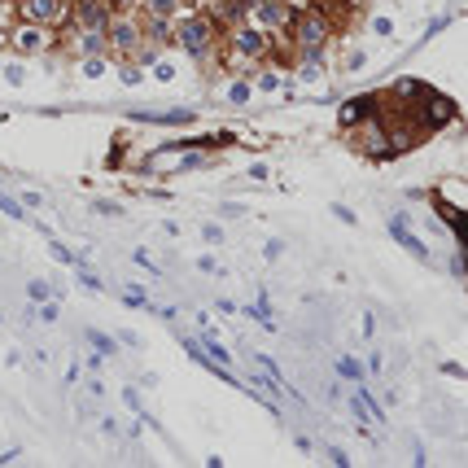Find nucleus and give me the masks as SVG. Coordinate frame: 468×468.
Masks as SVG:
<instances>
[{
    "label": "nucleus",
    "mask_w": 468,
    "mask_h": 468,
    "mask_svg": "<svg viewBox=\"0 0 468 468\" xmlns=\"http://www.w3.org/2000/svg\"><path fill=\"white\" fill-rule=\"evenodd\" d=\"M219 35H223V31L211 22V13H201V9H184V13L171 22V48L189 53L193 62L219 57Z\"/></svg>",
    "instance_id": "f257e3e1"
},
{
    "label": "nucleus",
    "mask_w": 468,
    "mask_h": 468,
    "mask_svg": "<svg viewBox=\"0 0 468 468\" xmlns=\"http://www.w3.org/2000/svg\"><path fill=\"white\" fill-rule=\"evenodd\" d=\"M219 48H228V53H237V57H245V62H254V66H263V62H272V35L258 27V22H237V27H228L223 35H219Z\"/></svg>",
    "instance_id": "f03ea898"
},
{
    "label": "nucleus",
    "mask_w": 468,
    "mask_h": 468,
    "mask_svg": "<svg viewBox=\"0 0 468 468\" xmlns=\"http://www.w3.org/2000/svg\"><path fill=\"white\" fill-rule=\"evenodd\" d=\"M5 44L22 57H40V53H53L57 48V27H40V22H13L5 31Z\"/></svg>",
    "instance_id": "7ed1b4c3"
},
{
    "label": "nucleus",
    "mask_w": 468,
    "mask_h": 468,
    "mask_svg": "<svg viewBox=\"0 0 468 468\" xmlns=\"http://www.w3.org/2000/svg\"><path fill=\"white\" fill-rule=\"evenodd\" d=\"M106 40H110V62H127V57H136V48L145 44L140 13H114V18L106 22Z\"/></svg>",
    "instance_id": "20e7f679"
},
{
    "label": "nucleus",
    "mask_w": 468,
    "mask_h": 468,
    "mask_svg": "<svg viewBox=\"0 0 468 468\" xmlns=\"http://www.w3.org/2000/svg\"><path fill=\"white\" fill-rule=\"evenodd\" d=\"M355 132V149L363 153V158H372V162H389L394 153H389V132H385V118H368V123H359L350 127Z\"/></svg>",
    "instance_id": "39448f33"
},
{
    "label": "nucleus",
    "mask_w": 468,
    "mask_h": 468,
    "mask_svg": "<svg viewBox=\"0 0 468 468\" xmlns=\"http://www.w3.org/2000/svg\"><path fill=\"white\" fill-rule=\"evenodd\" d=\"M22 22H40V27H66L70 0H13Z\"/></svg>",
    "instance_id": "423d86ee"
},
{
    "label": "nucleus",
    "mask_w": 468,
    "mask_h": 468,
    "mask_svg": "<svg viewBox=\"0 0 468 468\" xmlns=\"http://www.w3.org/2000/svg\"><path fill=\"white\" fill-rule=\"evenodd\" d=\"M381 106H385V96H377V92H363V96H346L342 101V110H337V123L346 127H359V123H368V118H377L381 114Z\"/></svg>",
    "instance_id": "0eeeda50"
},
{
    "label": "nucleus",
    "mask_w": 468,
    "mask_h": 468,
    "mask_svg": "<svg viewBox=\"0 0 468 468\" xmlns=\"http://www.w3.org/2000/svg\"><path fill=\"white\" fill-rule=\"evenodd\" d=\"M250 18H254V22H258V27H263L267 35H276V31H284V27H289L294 5H284V0H254Z\"/></svg>",
    "instance_id": "6e6552de"
},
{
    "label": "nucleus",
    "mask_w": 468,
    "mask_h": 468,
    "mask_svg": "<svg viewBox=\"0 0 468 468\" xmlns=\"http://www.w3.org/2000/svg\"><path fill=\"white\" fill-rule=\"evenodd\" d=\"M114 18V5L110 0H70V27H106Z\"/></svg>",
    "instance_id": "1a4fd4ad"
},
{
    "label": "nucleus",
    "mask_w": 468,
    "mask_h": 468,
    "mask_svg": "<svg viewBox=\"0 0 468 468\" xmlns=\"http://www.w3.org/2000/svg\"><path fill=\"white\" fill-rule=\"evenodd\" d=\"M389 241H399L411 258H429V245L407 228V215H394V219H389Z\"/></svg>",
    "instance_id": "9d476101"
},
{
    "label": "nucleus",
    "mask_w": 468,
    "mask_h": 468,
    "mask_svg": "<svg viewBox=\"0 0 468 468\" xmlns=\"http://www.w3.org/2000/svg\"><path fill=\"white\" fill-rule=\"evenodd\" d=\"M433 206H438L442 223H447V228L455 232V241H459V250H464V241H468V219H464V206H451L442 193H433Z\"/></svg>",
    "instance_id": "9b49d317"
},
{
    "label": "nucleus",
    "mask_w": 468,
    "mask_h": 468,
    "mask_svg": "<svg viewBox=\"0 0 468 468\" xmlns=\"http://www.w3.org/2000/svg\"><path fill=\"white\" fill-rule=\"evenodd\" d=\"M140 9L153 13V18H179L189 9V0H140Z\"/></svg>",
    "instance_id": "f8f14e48"
},
{
    "label": "nucleus",
    "mask_w": 468,
    "mask_h": 468,
    "mask_svg": "<svg viewBox=\"0 0 468 468\" xmlns=\"http://www.w3.org/2000/svg\"><path fill=\"white\" fill-rule=\"evenodd\" d=\"M132 118H145V123H162V127H189L197 114H193V110H171V114H132Z\"/></svg>",
    "instance_id": "ddd939ff"
},
{
    "label": "nucleus",
    "mask_w": 468,
    "mask_h": 468,
    "mask_svg": "<svg viewBox=\"0 0 468 468\" xmlns=\"http://www.w3.org/2000/svg\"><path fill=\"white\" fill-rule=\"evenodd\" d=\"M88 337V346L101 355V359H110V355H118V337H106V333H101V328H88L84 333Z\"/></svg>",
    "instance_id": "4468645a"
},
{
    "label": "nucleus",
    "mask_w": 468,
    "mask_h": 468,
    "mask_svg": "<svg viewBox=\"0 0 468 468\" xmlns=\"http://www.w3.org/2000/svg\"><path fill=\"white\" fill-rule=\"evenodd\" d=\"M337 377H342V381H355V385H363V377H368V368H363L359 359L342 355V359H337Z\"/></svg>",
    "instance_id": "2eb2a0df"
},
{
    "label": "nucleus",
    "mask_w": 468,
    "mask_h": 468,
    "mask_svg": "<svg viewBox=\"0 0 468 468\" xmlns=\"http://www.w3.org/2000/svg\"><path fill=\"white\" fill-rule=\"evenodd\" d=\"M250 96H254L250 74H241V79H232V84H228V101H232V106H250Z\"/></svg>",
    "instance_id": "dca6fc26"
},
{
    "label": "nucleus",
    "mask_w": 468,
    "mask_h": 468,
    "mask_svg": "<svg viewBox=\"0 0 468 468\" xmlns=\"http://www.w3.org/2000/svg\"><path fill=\"white\" fill-rule=\"evenodd\" d=\"M250 84H254V92H280V70L267 66V70H258V79H250Z\"/></svg>",
    "instance_id": "f3484780"
},
{
    "label": "nucleus",
    "mask_w": 468,
    "mask_h": 468,
    "mask_svg": "<svg viewBox=\"0 0 468 468\" xmlns=\"http://www.w3.org/2000/svg\"><path fill=\"white\" fill-rule=\"evenodd\" d=\"M118 79H123L127 88H136V84L145 79V66H140V62H132V57H127V62H123V70H118Z\"/></svg>",
    "instance_id": "a211bd4d"
},
{
    "label": "nucleus",
    "mask_w": 468,
    "mask_h": 468,
    "mask_svg": "<svg viewBox=\"0 0 468 468\" xmlns=\"http://www.w3.org/2000/svg\"><path fill=\"white\" fill-rule=\"evenodd\" d=\"M48 250H53V258H57V263H66V267H79V263H84V254H74V250H66L62 241H48Z\"/></svg>",
    "instance_id": "6ab92c4d"
},
{
    "label": "nucleus",
    "mask_w": 468,
    "mask_h": 468,
    "mask_svg": "<svg viewBox=\"0 0 468 468\" xmlns=\"http://www.w3.org/2000/svg\"><path fill=\"white\" fill-rule=\"evenodd\" d=\"M0 215H9V219H31V215H27V206L13 201V197H5V189H0Z\"/></svg>",
    "instance_id": "aec40b11"
},
{
    "label": "nucleus",
    "mask_w": 468,
    "mask_h": 468,
    "mask_svg": "<svg viewBox=\"0 0 468 468\" xmlns=\"http://www.w3.org/2000/svg\"><path fill=\"white\" fill-rule=\"evenodd\" d=\"M320 74H324V62H302L298 66V79L302 84H320Z\"/></svg>",
    "instance_id": "412c9836"
},
{
    "label": "nucleus",
    "mask_w": 468,
    "mask_h": 468,
    "mask_svg": "<svg viewBox=\"0 0 468 468\" xmlns=\"http://www.w3.org/2000/svg\"><path fill=\"white\" fill-rule=\"evenodd\" d=\"M40 306V324H57V316H62V306L53 302V298H44V302H35Z\"/></svg>",
    "instance_id": "4be33fe9"
},
{
    "label": "nucleus",
    "mask_w": 468,
    "mask_h": 468,
    "mask_svg": "<svg viewBox=\"0 0 468 468\" xmlns=\"http://www.w3.org/2000/svg\"><path fill=\"white\" fill-rule=\"evenodd\" d=\"M328 211H333V219H337V223H346V228H355V223H359V215L350 211V206H342V201H333Z\"/></svg>",
    "instance_id": "5701e85b"
},
{
    "label": "nucleus",
    "mask_w": 468,
    "mask_h": 468,
    "mask_svg": "<svg viewBox=\"0 0 468 468\" xmlns=\"http://www.w3.org/2000/svg\"><path fill=\"white\" fill-rule=\"evenodd\" d=\"M27 298H31V302L53 298V284H48V280H31V284H27Z\"/></svg>",
    "instance_id": "b1692460"
},
{
    "label": "nucleus",
    "mask_w": 468,
    "mask_h": 468,
    "mask_svg": "<svg viewBox=\"0 0 468 468\" xmlns=\"http://www.w3.org/2000/svg\"><path fill=\"white\" fill-rule=\"evenodd\" d=\"M74 276H79V284H84V289H92V294H101V289H106V284H101V280L88 272V263H79V267H74Z\"/></svg>",
    "instance_id": "393cba45"
},
{
    "label": "nucleus",
    "mask_w": 468,
    "mask_h": 468,
    "mask_svg": "<svg viewBox=\"0 0 468 468\" xmlns=\"http://www.w3.org/2000/svg\"><path fill=\"white\" fill-rule=\"evenodd\" d=\"M350 411H355V425H359V429H368V425H372V416H368V407H363V399H359V394L350 399Z\"/></svg>",
    "instance_id": "a878e982"
},
{
    "label": "nucleus",
    "mask_w": 468,
    "mask_h": 468,
    "mask_svg": "<svg viewBox=\"0 0 468 468\" xmlns=\"http://www.w3.org/2000/svg\"><path fill=\"white\" fill-rule=\"evenodd\" d=\"M372 31H377L381 40H389V35H394V18H385V13H381V18H372Z\"/></svg>",
    "instance_id": "bb28decb"
},
{
    "label": "nucleus",
    "mask_w": 468,
    "mask_h": 468,
    "mask_svg": "<svg viewBox=\"0 0 468 468\" xmlns=\"http://www.w3.org/2000/svg\"><path fill=\"white\" fill-rule=\"evenodd\" d=\"M324 455H328V459H333L337 468H350V464H355V459H350V455H346L342 447H324Z\"/></svg>",
    "instance_id": "cd10ccee"
},
{
    "label": "nucleus",
    "mask_w": 468,
    "mask_h": 468,
    "mask_svg": "<svg viewBox=\"0 0 468 468\" xmlns=\"http://www.w3.org/2000/svg\"><path fill=\"white\" fill-rule=\"evenodd\" d=\"M92 211H96V215H106V219H118V215H123V206H118V201H96Z\"/></svg>",
    "instance_id": "c85d7f7f"
},
{
    "label": "nucleus",
    "mask_w": 468,
    "mask_h": 468,
    "mask_svg": "<svg viewBox=\"0 0 468 468\" xmlns=\"http://www.w3.org/2000/svg\"><path fill=\"white\" fill-rule=\"evenodd\" d=\"M0 70H5V79H9L13 88H18V84H27V70H22L18 62H13V66H0Z\"/></svg>",
    "instance_id": "c756f323"
},
{
    "label": "nucleus",
    "mask_w": 468,
    "mask_h": 468,
    "mask_svg": "<svg viewBox=\"0 0 468 468\" xmlns=\"http://www.w3.org/2000/svg\"><path fill=\"white\" fill-rule=\"evenodd\" d=\"M153 79L171 84V79H175V66H171V62H153Z\"/></svg>",
    "instance_id": "7c9ffc66"
},
{
    "label": "nucleus",
    "mask_w": 468,
    "mask_h": 468,
    "mask_svg": "<svg viewBox=\"0 0 468 468\" xmlns=\"http://www.w3.org/2000/svg\"><path fill=\"white\" fill-rule=\"evenodd\" d=\"M280 254H284V241H276V237H272V241L263 245V258H267V263H276Z\"/></svg>",
    "instance_id": "2f4dec72"
},
{
    "label": "nucleus",
    "mask_w": 468,
    "mask_h": 468,
    "mask_svg": "<svg viewBox=\"0 0 468 468\" xmlns=\"http://www.w3.org/2000/svg\"><path fill=\"white\" fill-rule=\"evenodd\" d=\"M201 241H206V245H219V241H223V232H219L215 223H206V228H201Z\"/></svg>",
    "instance_id": "473e14b6"
},
{
    "label": "nucleus",
    "mask_w": 468,
    "mask_h": 468,
    "mask_svg": "<svg viewBox=\"0 0 468 468\" xmlns=\"http://www.w3.org/2000/svg\"><path fill=\"white\" fill-rule=\"evenodd\" d=\"M132 258H136V267H145V272H153V276H158V263H153V258H149L145 250H136Z\"/></svg>",
    "instance_id": "72a5a7b5"
},
{
    "label": "nucleus",
    "mask_w": 468,
    "mask_h": 468,
    "mask_svg": "<svg viewBox=\"0 0 468 468\" xmlns=\"http://www.w3.org/2000/svg\"><path fill=\"white\" fill-rule=\"evenodd\" d=\"M197 267H201V272H215V276H223V267L215 263V258H211V254H201V258H197Z\"/></svg>",
    "instance_id": "f704fd0d"
},
{
    "label": "nucleus",
    "mask_w": 468,
    "mask_h": 468,
    "mask_svg": "<svg viewBox=\"0 0 468 468\" xmlns=\"http://www.w3.org/2000/svg\"><path fill=\"white\" fill-rule=\"evenodd\" d=\"M267 175H272V171H267V162H254V167H250V179H254V184H263Z\"/></svg>",
    "instance_id": "c9c22d12"
},
{
    "label": "nucleus",
    "mask_w": 468,
    "mask_h": 468,
    "mask_svg": "<svg viewBox=\"0 0 468 468\" xmlns=\"http://www.w3.org/2000/svg\"><path fill=\"white\" fill-rule=\"evenodd\" d=\"M22 206H27V211H35V206H44V197H40L35 189H27V193H22Z\"/></svg>",
    "instance_id": "e433bc0d"
},
{
    "label": "nucleus",
    "mask_w": 468,
    "mask_h": 468,
    "mask_svg": "<svg viewBox=\"0 0 468 468\" xmlns=\"http://www.w3.org/2000/svg\"><path fill=\"white\" fill-rule=\"evenodd\" d=\"M123 399H127V407H132V411H136V416H140V411H145V407H140V394H136V389H123Z\"/></svg>",
    "instance_id": "4c0bfd02"
},
{
    "label": "nucleus",
    "mask_w": 468,
    "mask_h": 468,
    "mask_svg": "<svg viewBox=\"0 0 468 468\" xmlns=\"http://www.w3.org/2000/svg\"><path fill=\"white\" fill-rule=\"evenodd\" d=\"M118 342H123V346H132V350H136V346H140V337H136L132 328H127V333H118Z\"/></svg>",
    "instance_id": "58836bf2"
},
{
    "label": "nucleus",
    "mask_w": 468,
    "mask_h": 468,
    "mask_svg": "<svg viewBox=\"0 0 468 468\" xmlns=\"http://www.w3.org/2000/svg\"><path fill=\"white\" fill-rule=\"evenodd\" d=\"M451 272H455V276H459V280H464V272H468V267H464V250H459V254H455V258H451Z\"/></svg>",
    "instance_id": "ea45409f"
},
{
    "label": "nucleus",
    "mask_w": 468,
    "mask_h": 468,
    "mask_svg": "<svg viewBox=\"0 0 468 468\" xmlns=\"http://www.w3.org/2000/svg\"><path fill=\"white\" fill-rule=\"evenodd\" d=\"M442 372H447V377H459V381H464V363H442Z\"/></svg>",
    "instance_id": "a19ab883"
},
{
    "label": "nucleus",
    "mask_w": 468,
    "mask_h": 468,
    "mask_svg": "<svg viewBox=\"0 0 468 468\" xmlns=\"http://www.w3.org/2000/svg\"><path fill=\"white\" fill-rule=\"evenodd\" d=\"M189 9H193V0H189Z\"/></svg>",
    "instance_id": "79ce46f5"
}]
</instances>
